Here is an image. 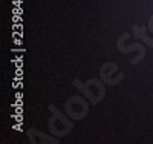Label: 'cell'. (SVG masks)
I'll use <instances>...</instances> for the list:
<instances>
[{
  "label": "cell",
  "instance_id": "cell-1",
  "mask_svg": "<svg viewBox=\"0 0 153 144\" xmlns=\"http://www.w3.org/2000/svg\"><path fill=\"white\" fill-rule=\"evenodd\" d=\"M49 109L54 112L52 118H51V120H49V123H48L49 130H51L52 134H55L57 137H63V135L69 134V132H71L72 124L65 118V115H61V113H60L54 106H49Z\"/></svg>",
  "mask_w": 153,
  "mask_h": 144
},
{
  "label": "cell",
  "instance_id": "cell-2",
  "mask_svg": "<svg viewBox=\"0 0 153 144\" xmlns=\"http://www.w3.org/2000/svg\"><path fill=\"white\" fill-rule=\"evenodd\" d=\"M89 112V104L81 97H72L66 103V113L74 120H81Z\"/></svg>",
  "mask_w": 153,
  "mask_h": 144
},
{
  "label": "cell",
  "instance_id": "cell-3",
  "mask_svg": "<svg viewBox=\"0 0 153 144\" xmlns=\"http://www.w3.org/2000/svg\"><path fill=\"white\" fill-rule=\"evenodd\" d=\"M83 94L91 100L94 104H97L101 98L104 97V86L101 84L98 80H89L84 84H80Z\"/></svg>",
  "mask_w": 153,
  "mask_h": 144
}]
</instances>
